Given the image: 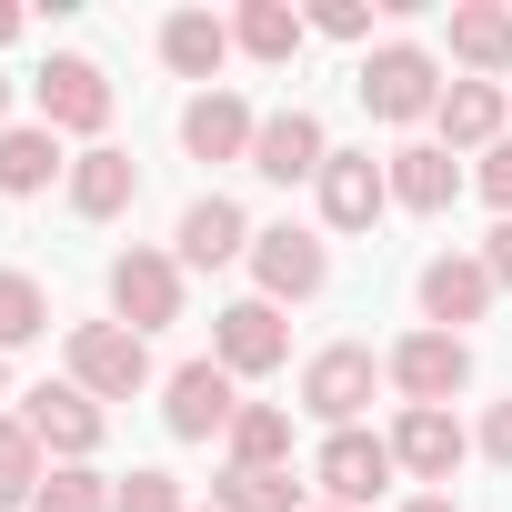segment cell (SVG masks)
<instances>
[{
  "label": "cell",
  "mask_w": 512,
  "mask_h": 512,
  "mask_svg": "<svg viewBox=\"0 0 512 512\" xmlns=\"http://www.w3.org/2000/svg\"><path fill=\"white\" fill-rule=\"evenodd\" d=\"M251 282H262V302H272V312H282V302H312V292L332 282V251H322V231H302V221L251 231Z\"/></svg>",
  "instance_id": "277c9868"
},
{
  "label": "cell",
  "mask_w": 512,
  "mask_h": 512,
  "mask_svg": "<svg viewBox=\"0 0 512 512\" xmlns=\"http://www.w3.org/2000/svg\"><path fill=\"white\" fill-rule=\"evenodd\" d=\"M161 61H171L181 81H211V91H221V61H231V21H211V11H171V21H161Z\"/></svg>",
  "instance_id": "ffe728a7"
},
{
  "label": "cell",
  "mask_w": 512,
  "mask_h": 512,
  "mask_svg": "<svg viewBox=\"0 0 512 512\" xmlns=\"http://www.w3.org/2000/svg\"><path fill=\"white\" fill-rule=\"evenodd\" d=\"M0 402H11V372H0Z\"/></svg>",
  "instance_id": "74e56055"
},
{
  "label": "cell",
  "mask_w": 512,
  "mask_h": 512,
  "mask_svg": "<svg viewBox=\"0 0 512 512\" xmlns=\"http://www.w3.org/2000/svg\"><path fill=\"white\" fill-rule=\"evenodd\" d=\"M302 31H312V21L292 11V0H251V11L231 21V51H251V61H272V71H282V61L302 51Z\"/></svg>",
  "instance_id": "d4e9b609"
},
{
  "label": "cell",
  "mask_w": 512,
  "mask_h": 512,
  "mask_svg": "<svg viewBox=\"0 0 512 512\" xmlns=\"http://www.w3.org/2000/svg\"><path fill=\"white\" fill-rule=\"evenodd\" d=\"M0 131H11V81H0Z\"/></svg>",
  "instance_id": "8d00e7d4"
},
{
  "label": "cell",
  "mask_w": 512,
  "mask_h": 512,
  "mask_svg": "<svg viewBox=\"0 0 512 512\" xmlns=\"http://www.w3.org/2000/svg\"><path fill=\"white\" fill-rule=\"evenodd\" d=\"M322 161H332V141H322L312 111H262V141H251L262 181H322Z\"/></svg>",
  "instance_id": "9a60e30c"
},
{
  "label": "cell",
  "mask_w": 512,
  "mask_h": 512,
  "mask_svg": "<svg viewBox=\"0 0 512 512\" xmlns=\"http://www.w3.org/2000/svg\"><path fill=\"white\" fill-rule=\"evenodd\" d=\"M111 512H191V502H181V482H171V472H131Z\"/></svg>",
  "instance_id": "f546056e"
},
{
  "label": "cell",
  "mask_w": 512,
  "mask_h": 512,
  "mask_svg": "<svg viewBox=\"0 0 512 512\" xmlns=\"http://www.w3.org/2000/svg\"><path fill=\"white\" fill-rule=\"evenodd\" d=\"M21 422H31V442L51 452V462H91L101 452V402L81 392V382H41V392H21Z\"/></svg>",
  "instance_id": "30bf717a"
},
{
  "label": "cell",
  "mask_w": 512,
  "mask_h": 512,
  "mask_svg": "<svg viewBox=\"0 0 512 512\" xmlns=\"http://www.w3.org/2000/svg\"><path fill=\"white\" fill-rule=\"evenodd\" d=\"M392 201H402V211H452V201H462L452 151H442V141H402V151H392Z\"/></svg>",
  "instance_id": "7402d4cb"
},
{
  "label": "cell",
  "mask_w": 512,
  "mask_h": 512,
  "mask_svg": "<svg viewBox=\"0 0 512 512\" xmlns=\"http://www.w3.org/2000/svg\"><path fill=\"white\" fill-rule=\"evenodd\" d=\"M482 452L512 472V402H492V422H482Z\"/></svg>",
  "instance_id": "836d02e7"
},
{
  "label": "cell",
  "mask_w": 512,
  "mask_h": 512,
  "mask_svg": "<svg viewBox=\"0 0 512 512\" xmlns=\"http://www.w3.org/2000/svg\"><path fill=\"white\" fill-rule=\"evenodd\" d=\"M181 272H221V262H241L251 251V221H241V201H221V191H201L191 211H181Z\"/></svg>",
  "instance_id": "2e32d148"
},
{
  "label": "cell",
  "mask_w": 512,
  "mask_h": 512,
  "mask_svg": "<svg viewBox=\"0 0 512 512\" xmlns=\"http://www.w3.org/2000/svg\"><path fill=\"white\" fill-rule=\"evenodd\" d=\"M482 201L512 221V141H492V151H482Z\"/></svg>",
  "instance_id": "1f68e13d"
},
{
  "label": "cell",
  "mask_w": 512,
  "mask_h": 512,
  "mask_svg": "<svg viewBox=\"0 0 512 512\" xmlns=\"http://www.w3.org/2000/svg\"><path fill=\"white\" fill-rule=\"evenodd\" d=\"M312 31H322V41H372V11H362V0H322Z\"/></svg>",
  "instance_id": "4dcf8cb0"
},
{
  "label": "cell",
  "mask_w": 512,
  "mask_h": 512,
  "mask_svg": "<svg viewBox=\"0 0 512 512\" xmlns=\"http://www.w3.org/2000/svg\"><path fill=\"white\" fill-rule=\"evenodd\" d=\"M111 312L151 342L161 322H181V251H151V241H131L121 262H111Z\"/></svg>",
  "instance_id": "52a82bcc"
},
{
  "label": "cell",
  "mask_w": 512,
  "mask_h": 512,
  "mask_svg": "<svg viewBox=\"0 0 512 512\" xmlns=\"http://www.w3.org/2000/svg\"><path fill=\"white\" fill-rule=\"evenodd\" d=\"M502 111H512L502 81H452L442 111H432V121H442V151H492V141H502Z\"/></svg>",
  "instance_id": "44dd1931"
},
{
  "label": "cell",
  "mask_w": 512,
  "mask_h": 512,
  "mask_svg": "<svg viewBox=\"0 0 512 512\" xmlns=\"http://www.w3.org/2000/svg\"><path fill=\"white\" fill-rule=\"evenodd\" d=\"M161 422H171V442H211V432L241 422V382H231L221 362H181V372L161 382Z\"/></svg>",
  "instance_id": "9c48e42d"
},
{
  "label": "cell",
  "mask_w": 512,
  "mask_h": 512,
  "mask_svg": "<svg viewBox=\"0 0 512 512\" xmlns=\"http://www.w3.org/2000/svg\"><path fill=\"white\" fill-rule=\"evenodd\" d=\"M382 382H392L412 412H442V402L472 382V342H462V332H412V342H392Z\"/></svg>",
  "instance_id": "5b68a950"
},
{
  "label": "cell",
  "mask_w": 512,
  "mask_h": 512,
  "mask_svg": "<svg viewBox=\"0 0 512 512\" xmlns=\"http://www.w3.org/2000/svg\"><path fill=\"white\" fill-rule=\"evenodd\" d=\"M482 272L512 292V221H492V241H482Z\"/></svg>",
  "instance_id": "d6a6232c"
},
{
  "label": "cell",
  "mask_w": 512,
  "mask_h": 512,
  "mask_svg": "<svg viewBox=\"0 0 512 512\" xmlns=\"http://www.w3.org/2000/svg\"><path fill=\"white\" fill-rule=\"evenodd\" d=\"M392 472H402V462H392V432H332V442L312 452V482H322V502H342V512L382 502Z\"/></svg>",
  "instance_id": "8fae6325"
},
{
  "label": "cell",
  "mask_w": 512,
  "mask_h": 512,
  "mask_svg": "<svg viewBox=\"0 0 512 512\" xmlns=\"http://www.w3.org/2000/svg\"><path fill=\"white\" fill-rule=\"evenodd\" d=\"M442 91H452V81H442V61H432L422 41H382V51L362 61V111H372V121H432Z\"/></svg>",
  "instance_id": "6da1fadb"
},
{
  "label": "cell",
  "mask_w": 512,
  "mask_h": 512,
  "mask_svg": "<svg viewBox=\"0 0 512 512\" xmlns=\"http://www.w3.org/2000/svg\"><path fill=\"white\" fill-rule=\"evenodd\" d=\"M382 211H392V161L332 151V161H322V221H332V231H372Z\"/></svg>",
  "instance_id": "4fadbf2b"
},
{
  "label": "cell",
  "mask_w": 512,
  "mask_h": 512,
  "mask_svg": "<svg viewBox=\"0 0 512 512\" xmlns=\"http://www.w3.org/2000/svg\"><path fill=\"white\" fill-rule=\"evenodd\" d=\"M452 61L472 81H502L512 71V11H502V0H452Z\"/></svg>",
  "instance_id": "ac0fdd59"
},
{
  "label": "cell",
  "mask_w": 512,
  "mask_h": 512,
  "mask_svg": "<svg viewBox=\"0 0 512 512\" xmlns=\"http://www.w3.org/2000/svg\"><path fill=\"white\" fill-rule=\"evenodd\" d=\"M51 332V292L31 282V272H0V352H21V342H41Z\"/></svg>",
  "instance_id": "f1b7e54d"
},
{
  "label": "cell",
  "mask_w": 512,
  "mask_h": 512,
  "mask_svg": "<svg viewBox=\"0 0 512 512\" xmlns=\"http://www.w3.org/2000/svg\"><path fill=\"white\" fill-rule=\"evenodd\" d=\"M71 382H81L91 402H131V392L151 382V342H141L131 322H71Z\"/></svg>",
  "instance_id": "7a4b0ae2"
},
{
  "label": "cell",
  "mask_w": 512,
  "mask_h": 512,
  "mask_svg": "<svg viewBox=\"0 0 512 512\" xmlns=\"http://www.w3.org/2000/svg\"><path fill=\"white\" fill-rule=\"evenodd\" d=\"M111 502H121L111 472H91V462H51V482H41L31 512H111Z\"/></svg>",
  "instance_id": "83f0119b"
},
{
  "label": "cell",
  "mask_w": 512,
  "mask_h": 512,
  "mask_svg": "<svg viewBox=\"0 0 512 512\" xmlns=\"http://www.w3.org/2000/svg\"><path fill=\"white\" fill-rule=\"evenodd\" d=\"M21 41V11H11V0H0V51H11Z\"/></svg>",
  "instance_id": "d590c367"
},
{
  "label": "cell",
  "mask_w": 512,
  "mask_h": 512,
  "mask_svg": "<svg viewBox=\"0 0 512 512\" xmlns=\"http://www.w3.org/2000/svg\"><path fill=\"white\" fill-rule=\"evenodd\" d=\"M502 302V282L482 272V251H442V262H422V322L432 332H462Z\"/></svg>",
  "instance_id": "7c38bea8"
},
{
  "label": "cell",
  "mask_w": 512,
  "mask_h": 512,
  "mask_svg": "<svg viewBox=\"0 0 512 512\" xmlns=\"http://www.w3.org/2000/svg\"><path fill=\"white\" fill-rule=\"evenodd\" d=\"M462 452H472V442H462L452 412H412V402H402V422H392V462H402L412 482H452Z\"/></svg>",
  "instance_id": "e0dca14e"
},
{
  "label": "cell",
  "mask_w": 512,
  "mask_h": 512,
  "mask_svg": "<svg viewBox=\"0 0 512 512\" xmlns=\"http://www.w3.org/2000/svg\"><path fill=\"white\" fill-rule=\"evenodd\" d=\"M402 512H462V502H452V492H422V502H402Z\"/></svg>",
  "instance_id": "e575fe53"
},
{
  "label": "cell",
  "mask_w": 512,
  "mask_h": 512,
  "mask_svg": "<svg viewBox=\"0 0 512 512\" xmlns=\"http://www.w3.org/2000/svg\"><path fill=\"white\" fill-rule=\"evenodd\" d=\"M131 201H141L131 151H111V141H101V151H81V161H71V211H81V221H121Z\"/></svg>",
  "instance_id": "d6986e66"
},
{
  "label": "cell",
  "mask_w": 512,
  "mask_h": 512,
  "mask_svg": "<svg viewBox=\"0 0 512 512\" xmlns=\"http://www.w3.org/2000/svg\"><path fill=\"white\" fill-rule=\"evenodd\" d=\"M251 141H262V111H251L241 91H201L181 111V151L191 161H251Z\"/></svg>",
  "instance_id": "5bb4252c"
},
{
  "label": "cell",
  "mask_w": 512,
  "mask_h": 512,
  "mask_svg": "<svg viewBox=\"0 0 512 512\" xmlns=\"http://www.w3.org/2000/svg\"><path fill=\"white\" fill-rule=\"evenodd\" d=\"M211 362L231 372V382H262V372H282L292 362V322L251 292V302H221L211 312Z\"/></svg>",
  "instance_id": "3957f363"
},
{
  "label": "cell",
  "mask_w": 512,
  "mask_h": 512,
  "mask_svg": "<svg viewBox=\"0 0 512 512\" xmlns=\"http://www.w3.org/2000/svg\"><path fill=\"white\" fill-rule=\"evenodd\" d=\"M41 131H81L91 151H101V131H111V81H101V61H81V51H61V61H41Z\"/></svg>",
  "instance_id": "ba28073f"
},
{
  "label": "cell",
  "mask_w": 512,
  "mask_h": 512,
  "mask_svg": "<svg viewBox=\"0 0 512 512\" xmlns=\"http://www.w3.org/2000/svg\"><path fill=\"white\" fill-rule=\"evenodd\" d=\"M211 512H312V502L292 492V472H241V462H231V472L211 482Z\"/></svg>",
  "instance_id": "4316f807"
},
{
  "label": "cell",
  "mask_w": 512,
  "mask_h": 512,
  "mask_svg": "<svg viewBox=\"0 0 512 512\" xmlns=\"http://www.w3.org/2000/svg\"><path fill=\"white\" fill-rule=\"evenodd\" d=\"M221 442H231L241 472H282V462H292V412H282V402H241V422H231Z\"/></svg>",
  "instance_id": "cb8c5ba5"
},
{
  "label": "cell",
  "mask_w": 512,
  "mask_h": 512,
  "mask_svg": "<svg viewBox=\"0 0 512 512\" xmlns=\"http://www.w3.org/2000/svg\"><path fill=\"white\" fill-rule=\"evenodd\" d=\"M51 171H71V161H61V131H41V121H11V131H0V191H11V201L51 191Z\"/></svg>",
  "instance_id": "603a6c76"
},
{
  "label": "cell",
  "mask_w": 512,
  "mask_h": 512,
  "mask_svg": "<svg viewBox=\"0 0 512 512\" xmlns=\"http://www.w3.org/2000/svg\"><path fill=\"white\" fill-rule=\"evenodd\" d=\"M312 512H342V502H312Z\"/></svg>",
  "instance_id": "f35d334b"
},
{
  "label": "cell",
  "mask_w": 512,
  "mask_h": 512,
  "mask_svg": "<svg viewBox=\"0 0 512 512\" xmlns=\"http://www.w3.org/2000/svg\"><path fill=\"white\" fill-rule=\"evenodd\" d=\"M41 462H51V452L31 442V422L0 412V512H31V502H41V482H51Z\"/></svg>",
  "instance_id": "484cf974"
},
{
  "label": "cell",
  "mask_w": 512,
  "mask_h": 512,
  "mask_svg": "<svg viewBox=\"0 0 512 512\" xmlns=\"http://www.w3.org/2000/svg\"><path fill=\"white\" fill-rule=\"evenodd\" d=\"M372 382H382V362H372L362 342H332V352H312V362H302V412H312V422H332V432H362Z\"/></svg>",
  "instance_id": "8992f818"
}]
</instances>
